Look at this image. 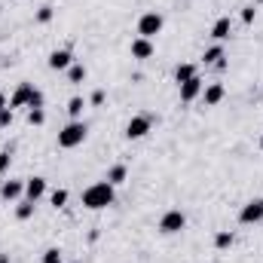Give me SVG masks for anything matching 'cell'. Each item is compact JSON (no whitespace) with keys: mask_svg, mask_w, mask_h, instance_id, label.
<instances>
[{"mask_svg":"<svg viewBox=\"0 0 263 263\" xmlns=\"http://www.w3.org/2000/svg\"><path fill=\"white\" fill-rule=\"evenodd\" d=\"M114 184H107V181H101V184H92V187H86V193H83V205L86 208H92V211H98V208H107V205H114Z\"/></svg>","mask_w":263,"mask_h":263,"instance_id":"6da1fadb","label":"cell"},{"mask_svg":"<svg viewBox=\"0 0 263 263\" xmlns=\"http://www.w3.org/2000/svg\"><path fill=\"white\" fill-rule=\"evenodd\" d=\"M86 123H80V120H73V123H67L65 129L59 132V147H65V150H73V147H80L83 141H86Z\"/></svg>","mask_w":263,"mask_h":263,"instance_id":"7a4b0ae2","label":"cell"},{"mask_svg":"<svg viewBox=\"0 0 263 263\" xmlns=\"http://www.w3.org/2000/svg\"><path fill=\"white\" fill-rule=\"evenodd\" d=\"M159 31H162V15H159V12H144V15L138 18V37L153 40Z\"/></svg>","mask_w":263,"mask_h":263,"instance_id":"3957f363","label":"cell"},{"mask_svg":"<svg viewBox=\"0 0 263 263\" xmlns=\"http://www.w3.org/2000/svg\"><path fill=\"white\" fill-rule=\"evenodd\" d=\"M184 227H187V217H184V211H178V208L165 211L162 220H159V230H162L165 236H175V233H181Z\"/></svg>","mask_w":263,"mask_h":263,"instance_id":"277c9868","label":"cell"},{"mask_svg":"<svg viewBox=\"0 0 263 263\" xmlns=\"http://www.w3.org/2000/svg\"><path fill=\"white\" fill-rule=\"evenodd\" d=\"M150 117H132L129 120V126H126V138L129 141H138V138H144L147 132H150Z\"/></svg>","mask_w":263,"mask_h":263,"instance_id":"5b68a950","label":"cell"},{"mask_svg":"<svg viewBox=\"0 0 263 263\" xmlns=\"http://www.w3.org/2000/svg\"><path fill=\"white\" fill-rule=\"evenodd\" d=\"M31 98H34V86L31 83H22L15 92H12V98H9V107L15 110V107H31Z\"/></svg>","mask_w":263,"mask_h":263,"instance_id":"8992f818","label":"cell"},{"mask_svg":"<svg viewBox=\"0 0 263 263\" xmlns=\"http://www.w3.org/2000/svg\"><path fill=\"white\" fill-rule=\"evenodd\" d=\"M239 220H242V223H257V220H263V199H251V202L239 211Z\"/></svg>","mask_w":263,"mask_h":263,"instance_id":"52a82bcc","label":"cell"},{"mask_svg":"<svg viewBox=\"0 0 263 263\" xmlns=\"http://www.w3.org/2000/svg\"><path fill=\"white\" fill-rule=\"evenodd\" d=\"M43 193H46V178H28V184H25V196H28V202H37Z\"/></svg>","mask_w":263,"mask_h":263,"instance_id":"ba28073f","label":"cell"},{"mask_svg":"<svg viewBox=\"0 0 263 263\" xmlns=\"http://www.w3.org/2000/svg\"><path fill=\"white\" fill-rule=\"evenodd\" d=\"M202 95V80H199V73L193 80H187V83H181V101H193Z\"/></svg>","mask_w":263,"mask_h":263,"instance_id":"9c48e42d","label":"cell"},{"mask_svg":"<svg viewBox=\"0 0 263 263\" xmlns=\"http://www.w3.org/2000/svg\"><path fill=\"white\" fill-rule=\"evenodd\" d=\"M153 55V43L147 40V37H138V40H132V59H150Z\"/></svg>","mask_w":263,"mask_h":263,"instance_id":"30bf717a","label":"cell"},{"mask_svg":"<svg viewBox=\"0 0 263 263\" xmlns=\"http://www.w3.org/2000/svg\"><path fill=\"white\" fill-rule=\"evenodd\" d=\"M70 65H73V55H70L67 49H55V52L49 55V67H52V70H67Z\"/></svg>","mask_w":263,"mask_h":263,"instance_id":"8fae6325","label":"cell"},{"mask_svg":"<svg viewBox=\"0 0 263 263\" xmlns=\"http://www.w3.org/2000/svg\"><path fill=\"white\" fill-rule=\"evenodd\" d=\"M22 193H25V184H22V181H6V184L0 187V196L9 199V202H15Z\"/></svg>","mask_w":263,"mask_h":263,"instance_id":"7c38bea8","label":"cell"},{"mask_svg":"<svg viewBox=\"0 0 263 263\" xmlns=\"http://www.w3.org/2000/svg\"><path fill=\"white\" fill-rule=\"evenodd\" d=\"M223 95H227V92H223V86H220V83H211V86L205 89V104H208V107H214V104H220V101H223Z\"/></svg>","mask_w":263,"mask_h":263,"instance_id":"4fadbf2b","label":"cell"},{"mask_svg":"<svg viewBox=\"0 0 263 263\" xmlns=\"http://www.w3.org/2000/svg\"><path fill=\"white\" fill-rule=\"evenodd\" d=\"M230 28H233V25H230V18L223 15V18H217V22H214L211 37H214V40H227V37H230Z\"/></svg>","mask_w":263,"mask_h":263,"instance_id":"5bb4252c","label":"cell"},{"mask_svg":"<svg viewBox=\"0 0 263 263\" xmlns=\"http://www.w3.org/2000/svg\"><path fill=\"white\" fill-rule=\"evenodd\" d=\"M126 178H129V168H126V165H114V168L107 172V184H114V187L126 184Z\"/></svg>","mask_w":263,"mask_h":263,"instance_id":"9a60e30c","label":"cell"},{"mask_svg":"<svg viewBox=\"0 0 263 263\" xmlns=\"http://www.w3.org/2000/svg\"><path fill=\"white\" fill-rule=\"evenodd\" d=\"M233 242H236V236H233L230 230H220V233L214 236V248H217V251H227V248H233Z\"/></svg>","mask_w":263,"mask_h":263,"instance_id":"2e32d148","label":"cell"},{"mask_svg":"<svg viewBox=\"0 0 263 263\" xmlns=\"http://www.w3.org/2000/svg\"><path fill=\"white\" fill-rule=\"evenodd\" d=\"M202 59H205V65H220V62H223V46L217 43V46L205 49V55H202Z\"/></svg>","mask_w":263,"mask_h":263,"instance_id":"e0dca14e","label":"cell"},{"mask_svg":"<svg viewBox=\"0 0 263 263\" xmlns=\"http://www.w3.org/2000/svg\"><path fill=\"white\" fill-rule=\"evenodd\" d=\"M196 77V67L193 65H178V70H175V80L178 83H187V80H193Z\"/></svg>","mask_w":263,"mask_h":263,"instance_id":"ac0fdd59","label":"cell"},{"mask_svg":"<svg viewBox=\"0 0 263 263\" xmlns=\"http://www.w3.org/2000/svg\"><path fill=\"white\" fill-rule=\"evenodd\" d=\"M28 123H31V126H43V123H46L43 107H31V110H28Z\"/></svg>","mask_w":263,"mask_h":263,"instance_id":"d6986e66","label":"cell"},{"mask_svg":"<svg viewBox=\"0 0 263 263\" xmlns=\"http://www.w3.org/2000/svg\"><path fill=\"white\" fill-rule=\"evenodd\" d=\"M67 77H70V83H83V80H86V67L83 65H70L67 67Z\"/></svg>","mask_w":263,"mask_h":263,"instance_id":"ffe728a7","label":"cell"},{"mask_svg":"<svg viewBox=\"0 0 263 263\" xmlns=\"http://www.w3.org/2000/svg\"><path fill=\"white\" fill-rule=\"evenodd\" d=\"M83 107H86V104H83V98H70V101H67V114H70L73 120H80Z\"/></svg>","mask_w":263,"mask_h":263,"instance_id":"44dd1931","label":"cell"},{"mask_svg":"<svg viewBox=\"0 0 263 263\" xmlns=\"http://www.w3.org/2000/svg\"><path fill=\"white\" fill-rule=\"evenodd\" d=\"M31 214H34V202H22V205L15 208V217H18V220H28Z\"/></svg>","mask_w":263,"mask_h":263,"instance_id":"7402d4cb","label":"cell"},{"mask_svg":"<svg viewBox=\"0 0 263 263\" xmlns=\"http://www.w3.org/2000/svg\"><path fill=\"white\" fill-rule=\"evenodd\" d=\"M37 22H40V25L52 22V6H40V9H37Z\"/></svg>","mask_w":263,"mask_h":263,"instance_id":"603a6c76","label":"cell"},{"mask_svg":"<svg viewBox=\"0 0 263 263\" xmlns=\"http://www.w3.org/2000/svg\"><path fill=\"white\" fill-rule=\"evenodd\" d=\"M49 202H52L55 208H62V205H65V202H67V190H55V193L49 196Z\"/></svg>","mask_w":263,"mask_h":263,"instance_id":"cb8c5ba5","label":"cell"},{"mask_svg":"<svg viewBox=\"0 0 263 263\" xmlns=\"http://www.w3.org/2000/svg\"><path fill=\"white\" fill-rule=\"evenodd\" d=\"M43 263H62V251H59V248H49V251L43 254Z\"/></svg>","mask_w":263,"mask_h":263,"instance_id":"d4e9b609","label":"cell"},{"mask_svg":"<svg viewBox=\"0 0 263 263\" xmlns=\"http://www.w3.org/2000/svg\"><path fill=\"white\" fill-rule=\"evenodd\" d=\"M9 162H12V153H9V150H0V175L9 168Z\"/></svg>","mask_w":263,"mask_h":263,"instance_id":"484cf974","label":"cell"},{"mask_svg":"<svg viewBox=\"0 0 263 263\" xmlns=\"http://www.w3.org/2000/svg\"><path fill=\"white\" fill-rule=\"evenodd\" d=\"M254 15H257V9H254V6H245V9H242V22H245V25H251V22H254Z\"/></svg>","mask_w":263,"mask_h":263,"instance_id":"4316f807","label":"cell"},{"mask_svg":"<svg viewBox=\"0 0 263 263\" xmlns=\"http://www.w3.org/2000/svg\"><path fill=\"white\" fill-rule=\"evenodd\" d=\"M9 123H12V107H6V110L0 114V129H6Z\"/></svg>","mask_w":263,"mask_h":263,"instance_id":"83f0119b","label":"cell"},{"mask_svg":"<svg viewBox=\"0 0 263 263\" xmlns=\"http://www.w3.org/2000/svg\"><path fill=\"white\" fill-rule=\"evenodd\" d=\"M31 107H43V92L34 89V98H31Z\"/></svg>","mask_w":263,"mask_h":263,"instance_id":"f1b7e54d","label":"cell"},{"mask_svg":"<svg viewBox=\"0 0 263 263\" xmlns=\"http://www.w3.org/2000/svg\"><path fill=\"white\" fill-rule=\"evenodd\" d=\"M92 104H104V92H101V89L92 92Z\"/></svg>","mask_w":263,"mask_h":263,"instance_id":"f546056e","label":"cell"},{"mask_svg":"<svg viewBox=\"0 0 263 263\" xmlns=\"http://www.w3.org/2000/svg\"><path fill=\"white\" fill-rule=\"evenodd\" d=\"M6 107H9V101H6V98H3V95H0V114H3V110H6Z\"/></svg>","mask_w":263,"mask_h":263,"instance_id":"4dcf8cb0","label":"cell"},{"mask_svg":"<svg viewBox=\"0 0 263 263\" xmlns=\"http://www.w3.org/2000/svg\"><path fill=\"white\" fill-rule=\"evenodd\" d=\"M0 263H9V257H6V254H0Z\"/></svg>","mask_w":263,"mask_h":263,"instance_id":"1f68e13d","label":"cell"},{"mask_svg":"<svg viewBox=\"0 0 263 263\" xmlns=\"http://www.w3.org/2000/svg\"><path fill=\"white\" fill-rule=\"evenodd\" d=\"M260 150H263V135H260Z\"/></svg>","mask_w":263,"mask_h":263,"instance_id":"d6a6232c","label":"cell"},{"mask_svg":"<svg viewBox=\"0 0 263 263\" xmlns=\"http://www.w3.org/2000/svg\"><path fill=\"white\" fill-rule=\"evenodd\" d=\"M257 3H263V0H257Z\"/></svg>","mask_w":263,"mask_h":263,"instance_id":"836d02e7","label":"cell"}]
</instances>
